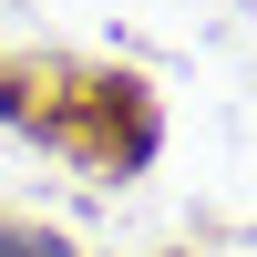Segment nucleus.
I'll return each mask as SVG.
<instances>
[{
    "label": "nucleus",
    "mask_w": 257,
    "mask_h": 257,
    "mask_svg": "<svg viewBox=\"0 0 257 257\" xmlns=\"http://www.w3.org/2000/svg\"><path fill=\"white\" fill-rule=\"evenodd\" d=\"M0 257H31V247H21V237H11V226H0Z\"/></svg>",
    "instance_id": "obj_1"
}]
</instances>
